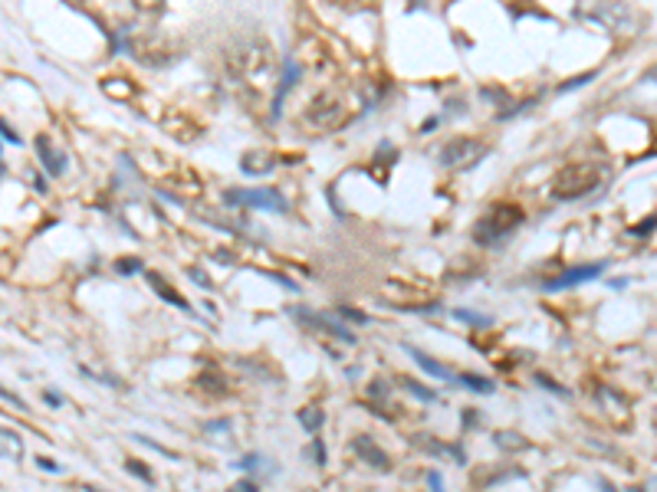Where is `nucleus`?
<instances>
[{
    "label": "nucleus",
    "instance_id": "nucleus-1",
    "mask_svg": "<svg viewBox=\"0 0 657 492\" xmlns=\"http://www.w3.org/2000/svg\"><path fill=\"white\" fill-rule=\"evenodd\" d=\"M230 73L237 75L240 82H250V86H260L263 79L273 75V56H269L267 43H240L234 53H230Z\"/></svg>",
    "mask_w": 657,
    "mask_h": 492
},
{
    "label": "nucleus",
    "instance_id": "nucleus-2",
    "mask_svg": "<svg viewBox=\"0 0 657 492\" xmlns=\"http://www.w3.org/2000/svg\"><path fill=\"white\" fill-rule=\"evenodd\" d=\"M519 224H523V210H519L516 203H493L480 217V224L474 226V240L480 246H496L500 240H507Z\"/></svg>",
    "mask_w": 657,
    "mask_h": 492
},
{
    "label": "nucleus",
    "instance_id": "nucleus-3",
    "mask_svg": "<svg viewBox=\"0 0 657 492\" xmlns=\"http://www.w3.org/2000/svg\"><path fill=\"white\" fill-rule=\"evenodd\" d=\"M598 184H602V168L598 164H572V168L556 174L552 197L556 201H579L585 194H592Z\"/></svg>",
    "mask_w": 657,
    "mask_h": 492
},
{
    "label": "nucleus",
    "instance_id": "nucleus-4",
    "mask_svg": "<svg viewBox=\"0 0 657 492\" xmlns=\"http://www.w3.org/2000/svg\"><path fill=\"white\" fill-rule=\"evenodd\" d=\"M486 154H490L486 141H480V138H453L437 151V161H441V168H451V171H474Z\"/></svg>",
    "mask_w": 657,
    "mask_h": 492
},
{
    "label": "nucleus",
    "instance_id": "nucleus-5",
    "mask_svg": "<svg viewBox=\"0 0 657 492\" xmlns=\"http://www.w3.org/2000/svg\"><path fill=\"white\" fill-rule=\"evenodd\" d=\"M224 203L230 207H257V210H273V214H286L290 203L280 191H269V187H250V191H227Z\"/></svg>",
    "mask_w": 657,
    "mask_h": 492
},
{
    "label": "nucleus",
    "instance_id": "nucleus-6",
    "mask_svg": "<svg viewBox=\"0 0 657 492\" xmlns=\"http://www.w3.org/2000/svg\"><path fill=\"white\" fill-rule=\"evenodd\" d=\"M605 269H608V263H605V259H598V263H582V266H572V269H565V273H559V276L542 279V289H546V292L575 289V286H582V282L598 279Z\"/></svg>",
    "mask_w": 657,
    "mask_h": 492
},
{
    "label": "nucleus",
    "instance_id": "nucleus-7",
    "mask_svg": "<svg viewBox=\"0 0 657 492\" xmlns=\"http://www.w3.org/2000/svg\"><path fill=\"white\" fill-rule=\"evenodd\" d=\"M342 115H345L342 102H339L335 96H329V92H323V96L309 106L306 122H309L313 129H335V125H342Z\"/></svg>",
    "mask_w": 657,
    "mask_h": 492
},
{
    "label": "nucleus",
    "instance_id": "nucleus-8",
    "mask_svg": "<svg viewBox=\"0 0 657 492\" xmlns=\"http://www.w3.org/2000/svg\"><path fill=\"white\" fill-rule=\"evenodd\" d=\"M33 148H36V158H40V164H43V171L50 174V178H59V174L69 168V158H66V151L56 148L53 138L40 135V138L33 141Z\"/></svg>",
    "mask_w": 657,
    "mask_h": 492
},
{
    "label": "nucleus",
    "instance_id": "nucleus-9",
    "mask_svg": "<svg viewBox=\"0 0 657 492\" xmlns=\"http://www.w3.org/2000/svg\"><path fill=\"white\" fill-rule=\"evenodd\" d=\"M292 315L299 321H309L313 328H319V332H329L332 338H339V342L345 345H355V335L348 332V328H342L335 319H329V315H323V312H313V309H292Z\"/></svg>",
    "mask_w": 657,
    "mask_h": 492
},
{
    "label": "nucleus",
    "instance_id": "nucleus-10",
    "mask_svg": "<svg viewBox=\"0 0 657 492\" xmlns=\"http://www.w3.org/2000/svg\"><path fill=\"white\" fill-rule=\"evenodd\" d=\"M352 449H355V453L368 463V466H375V470H391L388 453H385L381 447H375V440H372V437H355V440H352Z\"/></svg>",
    "mask_w": 657,
    "mask_h": 492
},
{
    "label": "nucleus",
    "instance_id": "nucleus-11",
    "mask_svg": "<svg viewBox=\"0 0 657 492\" xmlns=\"http://www.w3.org/2000/svg\"><path fill=\"white\" fill-rule=\"evenodd\" d=\"M141 276H145V282H148L151 289L158 292V296H162V299L168 302V305H174V309H181V312H188V309H191V305H188V299H184L181 292L174 289V286H168V282H164V276H162V273H151V269H145Z\"/></svg>",
    "mask_w": 657,
    "mask_h": 492
},
{
    "label": "nucleus",
    "instance_id": "nucleus-12",
    "mask_svg": "<svg viewBox=\"0 0 657 492\" xmlns=\"http://www.w3.org/2000/svg\"><path fill=\"white\" fill-rule=\"evenodd\" d=\"M299 82V63H292V59H286L283 63V79L276 82V96H273V118H280L283 112V99H286V92H290L292 86Z\"/></svg>",
    "mask_w": 657,
    "mask_h": 492
},
{
    "label": "nucleus",
    "instance_id": "nucleus-13",
    "mask_svg": "<svg viewBox=\"0 0 657 492\" xmlns=\"http://www.w3.org/2000/svg\"><path fill=\"white\" fill-rule=\"evenodd\" d=\"M408 354H411V358H414V361H418L421 368H424V371H428V375H431V377H441V381H451V384H457V375H453V371H451V368H447V364L434 361L431 354L418 352V348H408Z\"/></svg>",
    "mask_w": 657,
    "mask_h": 492
},
{
    "label": "nucleus",
    "instance_id": "nucleus-14",
    "mask_svg": "<svg viewBox=\"0 0 657 492\" xmlns=\"http://www.w3.org/2000/svg\"><path fill=\"white\" fill-rule=\"evenodd\" d=\"M296 420L302 424V430H306V433L319 437V430H323V424H325V410L319 404H309V407H302L299 414H296Z\"/></svg>",
    "mask_w": 657,
    "mask_h": 492
},
{
    "label": "nucleus",
    "instance_id": "nucleus-15",
    "mask_svg": "<svg viewBox=\"0 0 657 492\" xmlns=\"http://www.w3.org/2000/svg\"><path fill=\"white\" fill-rule=\"evenodd\" d=\"M414 443L418 447H428L431 453H444L447 460H453V463H467V453H463V447H451V443H441V440H428V437H414Z\"/></svg>",
    "mask_w": 657,
    "mask_h": 492
},
{
    "label": "nucleus",
    "instance_id": "nucleus-16",
    "mask_svg": "<svg viewBox=\"0 0 657 492\" xmlns=\"http://www.w3.org/2000/svg\"><path fill=\"white\" fill-rule=\"evenodd\" d=\"M269 168H273V154H267V151H250V154H243V171L247 174H267Z\"/></svg>",
    "mask_w": 657,
    "mask_h": 492
},
{
    "label": "nucleus",
    "instance_id": "nucleus-17",
    "mask_svg": "<svg viewBox=\"0 0 657 492\" xmlns=\"http://www.w3.org/2000/svg\"><path fill=\"white\" fill-rule=\"evenodd\" d=\"M0 440H3V456H7V460H20V456H23V443H20V437H17L10 427L0 430Z\"/></svg>",
    "mask_w": 657,
    "mask_h": 492
},
{
    "label": "nucleus",
    "instance_id": "nucleus-18",
    "mask_svg": "<svg viewBox=\"0 0 657 492\" xmlns=\"http://www.w3.org/2000/svg\"><path fill=\"white\" fill-rule=\"evenodd\" d=\"M457 384H463V387H470V391H476V394H493V381H486V377H480V375H457Z\"/></svg>",
    "mask_w": 657,
    "mask_h": 492
},
{
    "label": "nucleus",
    "instance_id": "nucleus-19",
    "mask_svg": "<svg viewBox=\"0 0 657 492\" xmlns=\"http://www.w3.org/2000/svg\"><path fill=\"white\" fill-rule=\"evenodd\" d=\"M493 443L500 449H526L529 447L526 437H519V433H503V430H500V433H493Z\"/></svg>",
    "mask_w": 657,
    "mask_h": 492
},
{
    "label": "nucleus",
    "instance_id": "nucleus-20",
    "mask_svg": "<svg viewBox=\"0 0 657 492\" xmlns=\"http://www.w3.org/2000/svg\"><path fill=\"white\" fill-rule=\"evenodd\" d=\"M453 319H457V321H467V325H474V328H486V325H490V319H486V315H480V312H470V309H453Z\"/></svg>",
    "mask_w": 657,
    "mask_h": 492
},
{
    "label": "nucleus",
    "instance_id": "nucleus-21",
    "mask_svg": "<svg viewBox=\"0 0 657 492\" xmlns=\"http://www.w3.org/2000/svg\"><path fill=\"white\" fill-rule=\"evenodd\" d=\"M401 387H408V391H411L414 397H418V400H428V404H431V400H437V394H434L431 387L418 384V381H408V377H404V381H401Z\"/></svg>",
    "mask_w": 657,
    "mask_h": 492
},
{
    "label": "nucleus",
    "instance_id": "nucleus-22",
    "mask_svg": "<svg viewBox=\"0 0 657 492\" xmlns=\"http://www.w3.org/2000/svg\"><path fill=\"white\" fill-rule=\"evenodd\" d=\"M335 315H342L345 321H358V325H368V321H372L365 312H362V309H352V305H339V309H335Z\"/></svg>",
    "mask_w": 657,
    "mask_h": 492
},
{
    "label": "nucleus",
    "instance_id": "nucleus-23",
    "mask_svg": "<svg viewBox=\"0 0 657 492\" xmlns=\"http://www.w3.org/2000/svg\"><path fill=\"white\" fill-rule=\"evenodd\" d=\"M115 269H119L122 276H135V273H145V266H141V259H135V256L119 259V263H115Z\"/></svg>",
    "mask_w": 657,
    "mask_h": 492
},
{
    "label": "nucleus",
    "instance_id": "nucleus-24",
    "mask_svg": "<svg viewBox=\"0 0 657 492\" xmlns=\"http://www.w3.org/2000/svg\"><path fill=\"white\" fill-rule=\"evenodd\" d=\"M125 470H129L132 476H139L141 482H151V479H155V472H151L145 463H139V460H129V463H125Z\"/></svg>",
    "mask_w": 657,
    "mask_h": 492
},
{
    "label": "nucleus",
    "instance_id": "nucleus-25",
    "mask_svg": "<svg viewBox=\"0 0 657 492\" xmlns=\"http://www.w3.org/2000/svg\"><path fill=\"white\" fill-rule=\"evenodd\" d=\"M536 384L539 387H546V391H552V394H562V397H569V387H562V384H556L549 375H536Z\"/></svg>",
    "mask_w": 657,
    "mask_h": 492
},
{
    "label": "nucleus",
    "instance_id": "nucleus-26",
    "mask_svg": "<svg viewBox=\"0 0 657 492\" xmlns=\"http://www.w3.org/2000/svg\"><path fill=\"white\" fill-rule=\"evenodd\" d=\"M595 79V73H582V75H575V79H565L559 86V92H572V89H579V86H585V82H592Z\"/></svg>",
    "mask_w": 657,
    "mask_h": 492
},
{
    "label": "nucleus",
    "instance_id": "nucleus-27",
    "mask_svg": "<svg viewBox=\"0 0 657 492\" xmlns=\"http://www.w3.org/2000/svg\"><path fill=\"white\" fill-rule=\"evenodd\" d=\"M368 394H372V397H388L391 394V384H388V381H372Z\"/></svg>",
    "mask_w": 657,
    "mask_h": 492
},
{
    "label": "nucleus",
    "instance_id": "nucleus-28",
    "mask_svg": "<svg viewBox=\"0 0 657 492\" xmlns=\"http://www.w3.org/2000/svg\"><path fill=\"white\" fill-rule=\"evenodd\" d=\"M227 492H260V486H257V479L250 476V479H240L234 489H227Z\"/></svg>",
    "mask_w": 657,
    "mask_h": 492
},
{
    "label": "nucleus",
    "instance_id": "nucleus-29",
    "mask_svg": "<svg viewBox=\"0 0 657 492\" xmlns=\"http://www.w3.org/2000/svg\"><path fill=\"white\" fill-rule=\"evenodd\" d=\"M313 460H316V466H325V447L319 437L313 440Z\"/></svg>",
    "mask_w": 657,
    "mask_h": 492
},
{
    "label": "nucleus",
    "instance_id": "nucleus-30",
    "mask_svg": "<svg viewBox=\"0 0 657 492\" xmlns=\"http://www.w3.org/2000/svg\"><path fill=\"white\" fill-rule=\"evenodd\" d=\"M227 427H230V420H211V424H204L207 433H227Z\"/></svg>",
    "mask_w": 657,
    "mask_h": 492
},
{
    "label": "nucleus",
    "instance_id": "nucleus-31",
    "mask_svg": "<svg viewBox=\"0 0 657 492\" xmlns=\"http://www.w3.org/2000/svg\"><path fill=\"white\" fill-rule=\"evenodd\" d=\"M260 463H263V460H260V453H250V456H247V460H240V463H237V466H240V470H257V466H260Z\"/></svg>",
    "mask_w": 657,
    "mask_h": 492
},
{
    "label": "nucleus",
    "instance_id": "nucleus-32",
    "mask_svg": "<svg viewBox=\"0 0 657 492\" xmlns=\"http://www.w3.org/2000/svg\"><path fill=\"white\" fill-rule=\"evenodd\" d=\"M36 466H40V470H46V472H59V463L46 460V456H36Z\"/></svg>",
    "mask_w": 657,
    "mask_h": 492
},
{
    "label": "nucleus",
    "instance_id": "nucleus-33",
    "mask_svg": "<svg viewBox=\"0 0 657 492\" xmlns=\"http://www.w3.org/2000/svg\"><path fill=\"white\" fill-rule=\"evenodd\" d=\"M441 472H428V486H431V492H444V486H441Z\"/></svg>",
    "mask_w": 657,
    "mask_h": 492
},
{
    "label": "nucleus",
    "instance_id": "nucleus-34",
    "mask_svg": "<svg viewBox=\"0 0 657 492\" xmlns=\"http://www.w3.org/2000/svg\"><path fill=\"white\" fill-rule=\"evenodd\" d=\"M3 138L10 141V145H20V135H17V131H13L10 125H7V122H3Z\"/></svg>",
    "mask_w": 657,
    "mask_h": 492
},
{
    "label": "nucleus",
    "instance_id": "nucleus-35",
    "mask_svg": "<svg viewBox=\"0 0 657 492\" xmlns=\"http://www.w3.org/2000/svg\"><path fill=\"white\" fill-rule=\"evenodd\" d=\"M191 279H195V282H201L204 289H211V279H207L204 273H201V269H191Z\"/></svg>",
    "mask_w": 657,
    "mask_h": 492
},
{
    "label": "nucleus",
    "instance_id": "nucleus-36",
    "mask_svg": "<svg viewBox=\"0 0 657 492\" xmlns=\"http://www.w3.org/2000/svg\"><path fill=\"white\" fill-rule=\"evenodd\" d=\"M654 226H657V217H651V220H647V224L635 226V233H651V230H654Z\"/></svg>",
    "mask_w": 657,
    "mask_h": 492
},
{
    "label": "nucleus",
    "instance_id": "nucleus-37",
    "mask_svg": "<svg viewBox=\"0 0 657 492\" xmlns=\"http://www.w3.org/2000/svg\"><path fill=\"white\" fill-rule=\"evenodd\" d=\"M3 400H7V404H13V407H27V404H23V400H20V397H17V394H10V391H3Z\"/></svg>",
    "mask_w": 657,
    "mask_h": 492
},
{
    "label": "nucleus",
    "instance_id": "nucleus-38",
    "mask_svg": "<svg viewBox=\"0 0 657 492\" xmlns=\"http://www.w3.org/2000/svg\"><path fill=\"white\" fill-rule=\"evenodd\" d=\"M46 404H50V407H59V394H56V391H46Z\"/></svg>",
    "mask_w": 657,
    "mask_h": 492
},
{
    "label": "nucleus",
    "instance_id": "nucleus-39",
    "mask_svg": "<svg viewBox=\"0 0 657 492\" xmlns=\"http://www.w3.org/2000/svg\"><path fill=\"white\" fill-rule=\"evenodd\" d=\"M598 489H602V492H618V489H614V486H612V482H608V479H598Z\"/></svg>",
    "mask_w": 657,
    "mask_h": 492
},
{
    "label": "nucleus",
    "instance_id": "nucleus-40",
    "mask_svg": "<svg viewBox=\"0 0 657 492\" xmlns=\"http://www.w3.org/2000/svg\"><path fill=\"white\" fill-rule=\"evenodd\" d=\"M644 79H647V82H657V66H654V69H647Z\"/></svg>",
    "mask_w": 657,
    "mask_h": 492
},
{
    "label": "nucleus",
    "instance_id": "nucleus-41",
    "mask_svg": "<svg viewBox=\"0 0 657 492\" xmlns=\"http://www.w3.org/2000/svg\"><path fill=\"white\" fill-rule=\"evenodd\" d=\"M631 492H644V489H631Z\"/></svg>",
    "mask_w": 657,
    "mask_h": 492
}]
</instances>
